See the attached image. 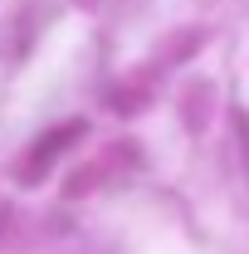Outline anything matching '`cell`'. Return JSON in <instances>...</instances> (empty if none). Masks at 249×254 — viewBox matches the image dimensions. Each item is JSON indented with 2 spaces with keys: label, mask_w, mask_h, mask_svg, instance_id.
<instances>
[{
  "label": "cell",
  "mask_w": 249,
  "mask_h": 254,
  "mask_svg": "<svg viewBox=\"0 0 249 254\" xmlns=\"http://www.w3.org/2000/svg\"><path fill=\"white\" fill-rule=\"evenodd\" d=\"M78 132H83V123H68V127H59L54 137H44V142H39V152H34V161H20V176H39V171L49 166V157L59 152V142H73Z\"/></svg>",
  "instance_id": "6da1fadb"
}]
</instances>
